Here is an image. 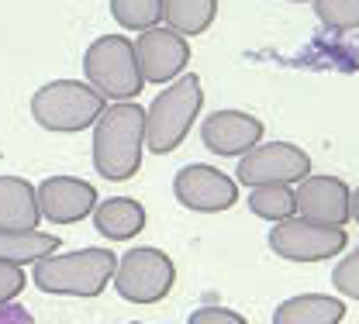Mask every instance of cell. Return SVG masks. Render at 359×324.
<instances>
[{
  "label": "cell",
  "instance_id": "30bf717a",
  "mask_svg": "<svg viewBox=\"0 0 359 324\" xmlns=\"http://www.w3.org/2000/svg\"><path fill=\"white\" fill-rule=\"evenodd\" d=\"M135 59H138V73H142L145 83L166 87V83H173L180 73L187 69L190 45H187V38L180 31L156 24L149 31H138V38H135Z\"/></svg>",
  "mask_w": 359,
  "mask_h": 324
},
{
  "label": "cell",
  "instance_id": "44dd1931",
  "mask_svg": "<svg viewBox=\"0 0 359 324\" xmlns=\"http://www.w3.org/2000/svg\"><path fill=\"white\" fill-rule=\"evenodd\" d=\"M314 14L332 31H356L359 28V0H311Z\"/></svg>",
  "mask_w": 359,
  "mask_h": 324
},
{
  "label": "cell",
  "instance_id": "7402d4cb",
  "mask_svg": "<svg viewBox=\"0 0 359 324\" xmlns=\"http://www.w3.org/2000/svg\"><path fill=\"white\" fill-rule=\"evenodd\" d=\"M332 283L342 297L349 300H359V245L353 252H346L339 262H335V273H332Z\"/></svg>",
  "mask_w": 359,
  "mask_h": 324
},
{
  "label": "cell",
  "instance_id": "52a82bcc",
  "mask_svg": "<svg viewBox=\"0 0 359 324\" xmlns=\"http://www.w3.org/2000/svg\"><path fill=\"white\" fill-rule=\"evenodd\" d=\"M269 252L276 259H287V262H325L339 252H346L349 245V234L346 228H328V225H314L308 218H287V221H276L269 228Z\"/></svg>",
  "mask_w": 359,
  "mask_h": 324
},
{
  "label": "cell",
  "instance_id": "83f0119b",
  "mask_svg": "<svg viewBox=\"0 0 359 324\" xmlns=\"http://www.w3.org/2000/svg\"><path fill=\"white\" fill-rule=\"evenodd\" d=\"M128 324H142V321H128Z\"/></svg>",
  "mask_w": 359,
  "mask_h": 324
},
{
  "label": "cell",
  "instance_id": "7a4b0ae2",
  "mask_svg": "<svg viewBox=\"0 0 359 324\" xmlns=\"http://www.w3.org/2000/svg\"><path fill=\"white\" fill-rule=\"evenodd\" d=\"M111 248H80V252H52L35 262L32 283L42 293L55 297H100L114 276Z\"/></svg>",
  "mask_w": 359,
  "mask_h": 324
},
{
  "label": "cell",
  "instance_id": "d4e9b609",
  "mask_svg": "<svg viewBox=\"0 0 359 324\" xmlns=\"http://www.w3.org/2000/svg\"><path fill=\"white\" fill-rule=\"evenodd\" d=\"M0 324H32V318L21 311V307H0Z\"/></svg>",
  "mask_w": 359,
  "mask_h": 324
},
{
  "label": "cell",
  "instance_id": "4fadbf2b",
  "mask_svg": "<svg viewBox=\"0 0 359 324\" xmlns=\"http://www.w3.org/2000/svg\"><path fill=\"white\" fill-rule=\"evenodd\" d=\"M263 121L245 111H215L201 121V141L215 155H245L263 141Z\"/></svg>",
  "mask_w": 359,
  "mask_h": 324
},
{
  "label": "cell",
  "instance_id": "ba28073f",
  "mask_svg": "<svg viewBox=\"0 0 359 324\" xmlns=\"http://www.w3.org/2000/svg\"><path fill=\"white\" fill-rule=\"evenodd\" d=\"M311 176V155L290 141H266L238 155L235 183L242 186H290Z\"/></svg>",
  "mask_w": 359,
  "mask_h": 324
},
{
  "label": "cell",
  "instance_id": "ffe728a7",
  "mask_svg": "<svg viewBox=\"0 0 359 324\" xmlns=\"http://www.w3.org/2000/svg\"><path fill=\"white\" fill-rule=\"evenodd\" d=\"M111 17L125 31H149L163 21V0H111Z\"/></svg>",
  "mask_w": 359,
  "mask_h": 324
},
{
  "label": "cell",
  "instance_id": "2e32d148",
  "mask_svg": "<svg viewBox=\"0 0 359 324\" xmlns=\"http://www.w3.org/2000/svg\"><path fill=\"white\" fill-rule=\"evenodd\" d=\"M342 318L346 304L332 293H297L273 311V324H342Z\"/></svg>",
  "mask_w": 359,
  "mask_h": 324
},
{
  "label": "cell",
  "instance_id": "5b68a950",
  "mask_svg": "<svg viewBox=\"0 0 359 324\" xmlns=\"http://www.w3.org/2000/svg\"><path fill=\"white\" fill-rule=\"evenodd\" d=\"M83 76L104 100H132L142 93V73L128 35H100L83 52Z\"/></svg>",
  "mask_w": 359,
  "mask_h": 324
},
{
  "label": "cell",
  "instance_id": "8992f818",
  "mask_svg": "<svg viewBox=\"0 0 359 324\" xmlns=\"http://www.w3.org/2000/svg\"><path fill=\"white\" fill-rule=\"evenodd\" d=\"M111 283H114V293L121 300L149 307V304H159V300L170 297V290L177 283V266L163 248L138 245L118 259Z\"/></svg>",
  "mask_w": 359,
  "mask_h": 324
},
{
  "label": "cell",
  "instance_id": "9a60e30c",
  "mask_svg": "<svg viewBox=\"0 0 359 324\" xmlns=\"http://www.w3.org/2000/svg\"><path fill=\"white\" fill-rule=\"evenodd\" d=\"M39 200L35 186L21 176H0V228L4 232H32L39 228Z\"/></svg>",
  "mask_w": 359,
  "mask_h": 324
},
{
  "label": "cell",
  "instance_id": "3957f363",
  "mask_svg": "<svg viewBox=\"0 0 359 324\" xmlns=\"http://www.w3.org/2000/svg\"><path fill=\"white\" fill-rule=\"evenodd\" d=\"M204 107V87L197 73L177 76L166 90L145 107V148L156 155L177 152L190 135L197 114Z\"/></svg>",
  "mask_w": 359,
  "mask_h": 324
},
{
  "label": "cell",
  "instance_id": "603a6c76",
  "mask_svg": "<svg viewBox=\"0 0 359 324\" xmlns=\"http://www.w3.org/2000/svg\"><path fill=\"white\" fill-rule=\"evenodd\" d=\"M25 286H28L25 266H7V262H0V307L11 304V300H18V297L25 293Z\"/></svg>",
  "mask_w": 359,
  "mask_h": 324
},
{
  "label": "cell",
  "instance_id": "8fae6325",
  "mask_svg": "<svg viewBox=\"0 0 359 324\" xmlns=\"http://www.w3.org/2000/svg\"><path fill=\"white\" fill-rule=\"evenodd\" d=\"M97 190L93 183L80 176H48L35 186V200H39V214L48 225H76L87 221L97 207Z\"/></svg>",
  "mask_w": 359,
  "mask_h": 324
},
{
  "label": "cell",
  "instance_id": "e0dca14e",
  "mask_svg": "<svg viewBox=\"0 0 359 324\" xmlns=\"http://www.w3.org/2000/svg\"><path fill=\"white\" fill-rule=\"evenodd\" d=\"M59 252V234L48 232H4L0 228V262L7 266H35L39 259Z\"/></svg>",
  "mask_w": 359,
  "mask_h": 324
},
{
  "label": "cell",
  "instance_id": "484cf974",
  "mask_svg": "<svg viewBox=\"0 0 359 324\" xmlns=\"http://www.w3.org/2000/svg\"><path fill=\"white\" fill-rule=\"evenodd\" d=\"M349 221H356L359 225V190L349 193Z\"/></svg>",
  "mask_w": 359,
  "mask_h": 324
},
{
  "label": "cell",
  "instance_id": "5bb4252c",
  "mask_svg": "<svg viewBox=\"0 0 359 324\" xmlns=\"http://www.w3.org/2000/svg\"><path fill=\"white\" fill-rule=\"evenodd\" d=\"M90 218H93V228L104 234V238H111V241H128V238H135V234L145 228V221H149L142 200H135V197H107V200H97V207H93Z\"/></svg>",
  "mask_w": 359,
  "mask_h": 324
},
{
  "label": "cell",
  "instance_id": "6da1fadb",
  "mask_svg": "<svg viewBox=\"0 0 359 324\" xmlns=\"http://www.w3.org/2000/svg\"><path fill=\"white\" fill-rule=\"evenodd\" d=\"M145 152V111L135 100L104 107L93 121V169L111 183H125L142 169Z\"/></svg>",
  "mask_w": 359,
  "mask_h": 324
},
{
  "label": "cell",
  "instance_id": "7c38bea8",
  "mask_svg": "<svg viewBox=\"0 0 359 324\" xmlns=\"http://www.w3.org/2000/svg\"><path fill=\"white\" fill-rule=\"evenodd\" d=\"M349 186L339 176H304L294 190L297 218H308L314 225L346 228L349 225Z\"/></svg>",
  "mask_w": 359,
  "mask_h": 324
},
{
  "label": "cell",
  "instance_id": "d6986e66",
  "mask_svg": "<svg viewBox=\"0 0 359 324\" xmlns=\"http://www.w3.org/2000/svg\"><path fill=\"white\" fill-rule=\"evenodd\" d=\"M245 204H249V211L256 218H263L269 225L287 221V218L297 214V204H294V190L290 186H249Z\"/></svg>",
  "mask_w": 359,
  "mask_h": 324
},
{
  "label": "cell",
  "instance_id": "277c9868",
  "mask_svg": "<svg viewBox=\"0 0 359 324\" xmlns=\"http://www.w3.org/2000/svg\"><path fill=\"white\" fill-rule=\"evenodd\" d=\"M107 100L87 80H52L32 93V118L35 125L55 135H76L104 114Z\"/></svg>",
  "mask_w": 359,
  "mask_h": 324
},
{
  "label": "cell",
  "instance_id": "cb8c5ba5",
  "mask_svg": "<svg viewBox=\"0 0 359 324\" xmlns=\"http://www.w3.org/2000/svg\"><path fill=\"white\" fill-rule=\"evenodd\" d=\"M187 324H249V321L238 311H228V307H197Z\"/></svg>",
  "mask_w": 359,
  "mask_h": 324
},
{
  "label": "cell",
  "instance_id": "9c48e42d",
  "mask_svg": "<svg viewBox=\"0 0 359 324\" xmlns=\"http://www.w3.org/2000/svg\"><path fill=\"white\" fill-rule=\"evenodd\" d=\"M173 197H177L180 207H187L194 214H222V211L235 207L238 183L215 166L190 162L173 176Z\"/></svg>",
  "mask_w": 359,
  "mask_h": 324
},
{
  "label": "cell",
  "instance_id": "ac0fdd59",
  "mask_svg": "<svg viewBox=\"0 0 359 324\" xmlns=\"http://www.w3.org/2000/svg\"><path fill=\"white\" fill-rule=\"evenodd\" d=\"M218 17V0H163V21L180 35H204Z\"/></svg>",
  "mask_w": 359,
  "mask_h": 324
},
{
  "label": "cell",
  "instance_id": "4316f807",
  "mask_svg": "<svg viewBox=\"0 0 359 324\" xmlns=\"http://www.w3.org/2000/svg\"><path fill=\"white\" fill-rule=\"evenodd\" d=\"M287 3H308V0H287Z\"/></svg>",
  "mask_w": 359,
  "mask_h": 324
}]
</instances>
